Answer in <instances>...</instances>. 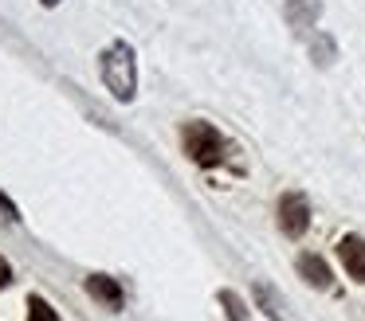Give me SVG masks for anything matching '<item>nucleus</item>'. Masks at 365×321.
Returning a JSON list of instances; mask_svg holds the SVG:
<instances>
[{"label": "nucleus", "instance_id": "f257e3e1", "mask_svg": "<svg viewBox=\"0 0 365 321\" xmlns=\"http://www.w3.org/2000/svg\"><path fill=\"white\" fill-rule=\"evenodd\" d=\"M181 149L192 164H200V169H216V164L236 161V145H232L212 122H200V117H192V122L181 125Z\"/></svg>", "mask_w": 365, "mask_h": 321}, {"label": "nucleus", "instance_id": "f03ea898", "mask_svg": "<svg viewBox=\"0 0 365 321\" xmlns=\"http://www.w3.org/2000/svg\"><path fill=\"white\" fill-rule=\"evenodd\" d=\"M98 70H103L106 90L118 102H130L138 94V59H134V47H130L126 39H114V43L98 55Z\"/></svg>", "mask_w": 365, "mask_h": 321}, {"label": "nucleus", "instance_id": "7ed1b4c3", "mask_svg": "<svg viewBox=\"0 0 365 321\" xmlns=\"http://www.w3.org/2000/svg\"><path fill=\"white\" fill-rule=\"evenodd\" d=\"M310 227V204L302 192H283L279 196V231L287 235V239H299V235H307Z\"/></svg>", "mask_w": 365, "mask_h": 321}, {"label": "nucleus", "instance_id": "20e7f679", "mask_svg": "<svg viewBox=\"0 0 365 321\" xmlns=\"http://www.w3.org/2000/svg\"><path fill=\"white\" fill-rule=\"evenodd\" d=\"M338 258L354 282H365V239L361 235H341L338 239Z\"/></svg>", "mask_w": 365, "mask_h": 321}, {"label": "nucleus", "instance_id": "39448f33", "mask_svg": "<svg viewBox=\"0 0 365 321\" xmlns=\"http://www.w3.org/2000/svg\"><path fill=\"white\" fill-rule=\"evenodd\" d=\"M322 16V4L318 0H287V23L294 31H310Z\"/></svg>", "mask_w": 365, "mask_h": 321}, {"label": "nucleus", "instance_id": "423d86ee", "mask_svg": "<svg viewBox=\"0 0 365 321\" xmlns=\"http://www.w3.org/2000/svg\"><path fill=\"white\" fill-rule=\"evenodd\" d=\"M87 294L95 298V302H103L106 310H122V286L114 278H106V274H91V278H87Z\"/></svg>", "mask_w": 365, "mask_h": 321}, {"label": "nucleus", "instance_id": "0eeeda50", "mask_svg": "<svg viewBox=\"0 0 365 321\" xmlns=\"http://www.w3.org/2000/svg\"><path fill=\"white\" fill-rule=\"evenodd\" d=\"M299 274H302V282L314 286V290H330L334 286L330 266L322 263V255H299Z\"/></svg>", "mask_w": 365, "mask_h": 321}, {"label": "nucleus", "instance_id": "6e6552de", "mask_svg": "<svg viewBox=\"0 0 365 321\" xmlns=\"http://www.w3.org/2000/svg\"><path fill=\"white\" fill-rule=\"evenodd\" d=\"M28 321H59V313L51 310L48 298L32 294V298H28Z\"/></svg>", "mask_w": 365, "mask_h": 321}, {"label": "nucleus", "instance_id": "1a4fd4ad", "mask_svg": "<svg viewBox=\"0 0 365 321\" xmlns=\"http://www.w3.org/2000/svg\"><path fill=\"white\" fill-rule=\"evenodd\" d=\"M220 305H224V313H228V321H247V310H244V302H240V294L236 290H220Z\"/></svg>", "mask_w": 365, "mask_h": 321}, {"label": "nucleus", "instance_id": "9d476101", "mask_svg": "<svg viewBox=\"0 0 365 321\" xmlns=\"http://www.w3.org/2000/svg\"><path fill=\"white\" fill-rule=\"evenodd\" d=\"M255 298L263 302V313H267L271 321H283V313H279V302H275V294H271L267 282H255Z\"/></svg>", "mask_w": 365, "mask_h": 321}, {"label": "nucleus", "instance_id": "9b49d317", "mask_svg": "<svg viewBox=\"0 0 365 321\" xmlns=\"http://www.w3.org/2000/svg\"><path fill=\"white\" fill-rule=\"evenodd\" d=\"M310 55H314L318 67H330V63H334V39L330 36H318L314 47H310Z\"/></svg>", "mask_w": 365, "mask_h": 321}, {"label": "nucleus", "instance_id": "f8f14e48", "mask_svg": "<svg viewBox=\"0 0 365 321\" xmlns=\"http://www.w3.org/2000/svg\"><path fill=\"white\" fill-rule=\"evenodd\" d=\"M0 223H20V211H16V204H12L4 192H0Z\"/></svg>", "mask_w": 365, "mask_h": 321}, {"label": "nucleus", "instance_id": "ddd939ff", "mask_svg": "<svg viewBox=\"0 0 365 321\" xmlns=\"http://www.w3.org/2000/svg\"><path fill=\"white\" fill-rule=\"evenodd\" d=\"M9 282H12V266L0 258V286H9Z\"/></svg>", "mask_w": 365, "mask_h": 321}, {"label": "nucleus", "instance_id": "4468645a", "mask_svg": "<svg viewBox=\"0 0 365 321\" xmlns=\"http://www.w3.org/2000/svg\"><path fill=\"white\" fill-rule=\"evenodd\" d=\"M43 8H56V4H63V0H40Z\"/></svg>", "mask_w": 365, "mask_h": 321}]
</instances>
